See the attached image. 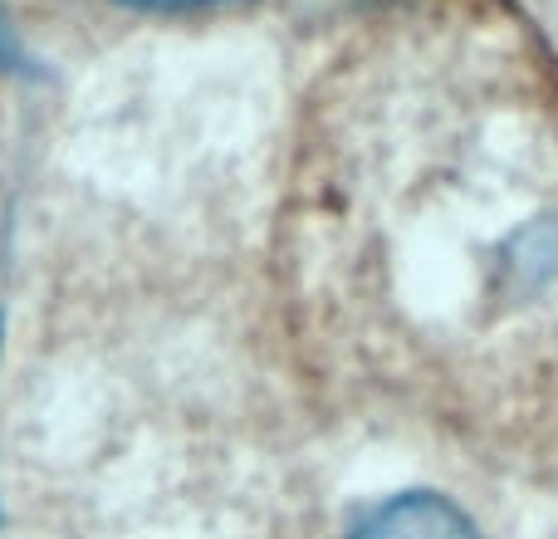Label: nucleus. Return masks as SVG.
Masks as SVG:
<instances>
[{
	"label": "nucleus",
	"mask_w": 558,
	"mask_h": 539,
	"mask_svg": "<svg viewBox=\"0 0 558 539\" xmlns=\"http://www.w3.org/2000/svg\"><path fill=\"white\" fill-rule=\"evenodd\" d=\"M348 539H481V530L451 501L432 491H412L373 511Z\"/></svg>",
	"instance_id": "obj_1"
},
{
	"label": "nucleus",
	"mask_w": 558,
	"mask_h": 539,
	"mask_svg": "<svg viewBox=\"0 0 558 539\" xmlns=\"http://www.w3.org/2000/svg\"><path fill=\"white\" fill-rule=\"evenodd\" d=\"M133 10H196V5H221V0H123Z\"/></svg>",
	"instance_id": "obj_2"
}]
</instances>
